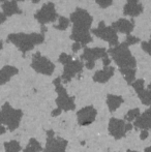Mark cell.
I'll use <instances>...</instances> for the list:
<instances>
[{
  "label": "cell",
  "instance_id": "obj_12",
  "mask_svg": "<svg viewBox=\"0 0 151 152\" xmlns=\"http://www.w3.org/2000/svg\"><path fill=\"white\" fill-rule=\"evenodd\" d=\"M97 116V111L94 107L88 106L82 108L77 112V118H78V123L82 126H87L89 124L93 123Z\"/></svg>",
  "mask_w": 151,
  "mask_h": 152
},
{
  "label": "cell",
  "instance_id": "obj_9",
  "mask_svg": "<svg viewBox=\"0 0 151 152\" xmlns=\"http://www.w3.org/2000/svg\"><path fill=\"white\" fill-rule=\"evenodd\" d=\"M67 141L60 137H55L53 130L47 132V143L42 152H66Z\"/></svg>",
  "mask_w": 151,
  "mask_h": 152
},
{
  "label": "cell",
  "instance_id": "obj_15",
  "mask_svg": "<svg viewBox=\"0 0 151 152\" xmlns=\"http://www.w3.org/2000/svg\"><path fill=\"white\" fill-rule=\"evenodd\" d=\"M142 12H143V5L139 0H127L123 8V14L125 16L138 17Z\"/></svg>",
  "mask_w": 151,
  "mask_h": 152
},
{
  "label": "cell",
  "instance_id": "obj_36",
  "mask_svg": "<svg viewBox=\"0 0 151 152\" xmlns=\"http://www.w3.org/2000/svg\"><path fill=\"white\" fill-rule=\"evenodd\" d=\"M6 21V17L3 15V12H0V24L4 23Z\"/></svg>",
  "mask_w": 151,
  "mask_h": 152
},
{
  "label": "cell",
  "instance_id": "obj_37",
  "mask_svg": "<svg viewBox=\"0 0 151 152\" xmlns=\"http://www.w3.org/2000/svg\"><path fill=\"white\" fill-rule=\"evenodd\" d=\"M6 132V128L3 125H0V134H3Z\"/></svg>",
  "mask_w": 151,
  "mask_h": 152
},
{
  "label": "cell",
  "instance_id": "obj_3",
  "mask_svg": "<svg viewBox=\"0 0 151 152\" xmlns=\"http://www.w3.org/2000/svg\"><path fill=\"white\" fill-rule=\"evenodd\" d=\"M22 117V110L14 109L8 102H5L0 109V125H6L9 132H14L19 127Z\"/></svg>",
  "mask_w": 151,
  "mask_h": 152
},
{
  "label": "cell",
  "instance_id": "obj_33",
  "mask_svg": "<svg viewBox=\"0 0 151 152\" xmlns=\"http://www.w3.org/2000/svg\"><path fill=\"white\" fill-rule=\"evenodd\" d=\"M103 63H104V66H109L110 65V63H111V59L109 58V56L103 58Z\"/></svg>",
  "mask_w": 151,
  "mask_h": 152
},
{
  "label": "cell",
  "instance_id": "obj_16",
  "mask_svg": "<svg viewBox=\"0 0 151 152\" xmlns=\"http://www.w3.org/2000/svg\"><path fill=\"white\" fill-rule=\"evenodd\" d=\"M136 128H139L142 130H148L151 128V111L147 109L143 114H140V116L133 121V125Z\"/></svg>",
  "mask_w": 151,
  "mask_h": 152
},
{
  "label": "cell",
  "instance_id": "obj_24",
  "mask_svg": "<svg viewBox=\"0 0 151 152\" xmlns=\"http://www.w3.org/2000/svg\"><path fill=\"white\" fill-rule=\"evenodd\" d=\"M120 72L124 77L128 85H131L136 79V68H120Z\"/></svg>",
  "mask_w": 151,
  "mask_h": 152
},
{
  "label": "cell",
  "instance_id": "obj_31",
  "mask_svg": "<svg viewBox=\"0 0 151 152\" xmlns=\"http://www.w3.org/2000/svg\"><path fill=\"white\" fill-rule=\"evenodd\" d=\"M142 49L145 51L147 54H150V45L148 42H142Z\"/></svg>",
  "mask_w": 151,
  "mask_h": 152
},
{
  "label": "cell",
  "instance_id": "obj_20",
  "mask_svg": "<svg viewBox=\"0 0 151 152\" xmlns=\"http://www.w3.org/2000/svg\"><path fill=\"white\" fill-rule=\"evenodd\" d=\"M71 38L74 39L76 42H79L81 46L85 47L87 44L92 42V36L90 34V31L86 32H71Z\"/></svg>",
  "mask_w": 151,
  "mask_h": 152
},
{
  "label": "cell",
  "instance_id": "obj_30",
  "mask_svg": "<svg viewBox=\"0 0 151 152\" xmlns=\"http://www.w3.org/2000/svg\"><path fill=\"white\" fill-rule=\"evenodd\" d=\"M113 1L114 0H95V2H96L101 8H106V7H108V6H110L113 3Z\"/></svg>",
  "mask_w": 151,
  "mask_h": 152
},
{
  "label": "cell",
  "instance_id": "obj_18",
  "mask_svg": "<svg viewBox=\"0 0 151 152\" xmlns=\"http://www.w3.org/2000/svg\"><path fill=\"white\" fill-rule=\"evenodd\" d=\"M114 72H115V68L113 66H110V65L105 66L104 69L97 70L95 72L94 76H93V81L96 83H101V84L107 83L113 77Z\"/></svg>",
  "mask_w": 151,
  "mask_h": 152
},
{
  "label": "cell",
  "instance_id": "obj_29",
  "mask_svg": "<svg viewBox=\"0 0 151 152\" xmlns=\"http://www.w3.org/2000/svg\"><path fill=\"white\" fill-rule=\"evenodd\" d=\"M140 42V39L138 37H135V36H131V34L129 35L126 36V40H125V44L127 45V46H133V45L135 44H138V42Z\"/></svg>",
  "mask_w": 151,
  "mask_h": 152
},
{
  "label": "cell",
  "instance_id": "obj_8",
  "mask_svg": "<svg viewBox=\"0 0 151 152\" xmlns=\"http://www.w3.org/2000/svg\"><path fill=\"white\" fill-rule=\"evenodd\" d=\"M108 56V52L106 51L105 48H86L84 47V52H83L81 59L85 60V66L87 69H92L95 65V61L97 59H103Z\"/></svg>",
  "mask_w": 151,
  "mask_h": 152
},
{
  "label": "cell",
  "instance_id": "obj_27",
  "mask_svg": "<svg viewBox=\"0 0 151 152\" xmlns=\"http://www.w3.org/2000/svg\"><path fill=\"white\" fill-rule=\"evenodd\" d=\"M69 20L65 17H59L58 19V24L54 25L55 29H58V30H65V29L69 27Z\"/></svg>",
  "mask_w": 151,
  "mask_h": 152
},
{
  "label": "cell",
  "instance_id": "obj_17",
  "mask_svg": "<svg viewBox=\"0 0 151 152\" xmlns=\"http://www.w3.org/2000/svg\"><path fill=\"white\" fill-rule=\"evenodd\" d=\"M133 27H135V24L133 21L126 20V19H119L118 21L112 24V28L116 32L119 31L121 33L127 34V35H129L131 32L133 30Z\"/></svg>",
  "mask_w": 151,
  "mask_h": 152
},
{
  "label": "cell",
  "instance_id": "obj_23",
  "mask_svg": "<svg viewBox=\"0 0 151 152\" xmlns=\"http://www.w3.org/2000/svg\"><path fill=\"white\" fill-rule=\"evenodd\" d=\"M42 147L40 145V143L37 140H35L34 138H31L29 140L27 146L25 147V149L23 150V152H42Z\"/></svg>",
  "mask_w": 151,
  "mask_h": 152
},
{
  "label": "cell",
  "instance_id": "obj_22",
  "mask_svg": "<svg viewBox=\"0 0 151 152\" xmlns=\"http://www.w3.org/2000/svg\"><path fill=\"white\" fill-rule=\"evenodd\" d=\"M124 99L120 95H114V94H108L107 95V104L110 112H115L121 104H123Z\"/></svg>",
  "mask_w": 151,
  "mask_h": 152
},
{
  "label": "cell",
  "instance_id": "obj_38",
  "mask_svg": "<svg viewBox=\"0 0 151 152\" xmlns=\"http://www.w3.org/2000/svg\"><path fill=\"white\" fill-rule=\"evenodd\" d=\"M144 152H151V147H147V148L144 150Z\"/></svg>",
  "mask_w": 151,
  "mask_h": 152
},
{
  "label": "cell",
  "instance_id": "obj_25",
  "mask_svg": "<svg viewBox=\"0 0 151 152\" xmlns=\"http://www.w3.org/2000/svg\"><path fill=\"white\" fill-rule=\"evenodd\" d=\"M4 149L5 152H21L22 147L18 141H9L4 143Z\"/></svg>",
  "mask_w": 151,
  "mask_h": 152
},
{
  "label": "cell",
  "instance_id": "obj_4",
  "mask_svg": "<svg viewBox=\"0 0 151 152\" xmlns=\"http://www.w3.org/2000/svg\"><path fill=\"white\" fill-rule=\"evenodd\" d=\"M53 83H54L55 89H56L57 95H58L56 98L57 109H59L60 111H66V112L67 111L75 110L76 109L75 97L69 95L66 89L61 84V79L56 78Z\"/></svg>",
  "mask_w": 151,
  "mask_h": 152
},
{
  "label": "cell",
  "instance_id": "obj_35",
  "mask_svg": "<svg viewBox=\"0 0 151 152\" xmlns=\"http://www.w3.org/2000/svg\"><path fill=\"white\" fill-rule=\"evenodd\" d=\"M60 114H61V111L59 110V109H55V110L52 111V116L53 117H56V116H58V115H60Z\"/></svg>",
  "mask_w": 151,
  "mask_h": 152
},
{
  "label": "cell",
  "instance_id": "obj_42",
  "mask_svg": "<svg viewBox=\"0 0 151 152\" xmlns=\"http://www.w3.org/2000/svg\"><path fill=\"white\" fill-rule=\"evenodd\" d=\"M14 1H16V2H17V1H24V0H14Z\"/></svg>",
  "mask_w": 151,
  "mask_h": 152
},
{
  "label": "cell",
  "instance_id": "obj_5",
  "mask_svg": "<svg viewBox=\"0 0 151 152\" xmlns=\"http://www.w3.org/2000/svg\"><path fill=\"white\" fill-rule=\"evenodd\" d=\"M71 21L74 24L73 32H86L90 30L93 19L87 10L77 8L71 15Z\"/></svg>",
  "mask_w": 151,
  "mask_h": 152
},
{
  "label": "cell",
  "instance_id": "obj_19",
  "mask_svg": "<svg viewBox=\"0 0 151 152\" xmlns=\"http://www.w3.org/2000/svg\"><path fill=\"white\" fill-rule=\"evenodd\" d=\"M19 72L18 68L15 66L5 65L0 69V85H4L10 80L14 76Z\"/></svg>",
  "mask_w": 151,
  "mask_h": 152
},
{
  "label": "cell",
  "instance_id": "obj_40",
  "mask_svg": "<svg viewBox=\"0 0 151 152\" xmlns=\"http://www.w3.org/2000/svg\"><path fill=\"white\" fill-rule=\"evenodd\" d=\"M31 1H32L33 3H38V2H39V0H31Z\"/></svg>",
  "mask_w": 151,
  "mask_h": 152
},
{
  "label": "cell",
  "instance_id": "obj_2",
  "mask_svg": "<svg viewBox=\"0 0 151 152\" xmlns=\"http://www.w3.org/2000/svg\"><path fill=\"white\" fill-rule=\"evenodd\" d=\"M109 53L120 68H136L137 66V60L131 55L128 46L125 42L117 45L115 48L110 49Z\"/></svg>",
  "mask_w": 151,
  "mask_h": 152
},
{
  "label": "cell",
  "instance_id": "obj_10",
  "mask_svg": "<svg viewBox=\"0 0 151 152\" xmlns=\"http://www.w3.org/2000/svg\"><path fill=\"white\" fill-rule=\"evenodd\" d=\"M91 32H92L95 36L106 40V42H108L110 44V46L116 47L117 45H118V35H117V32L115 31L112 27L106 26V24L104 22L99 23L98 27L95 29H92Z\"/></svg>",
  "mask_w": 151,
  "mask_h": 152
},
{
  "label": "cell",
  "instance_id": "obj_1",
  "mask_svg": "<svg viewBox=\"0 0 151 152\" xmlns=\"http://www.w3.org/2000/svg\"><path fill=\"white\" fill-rule=\"evenodd\" d=\"M44 40V34L39 33H12L7 36V42L14 44L23 54L32 50L36 45L42 44Z\"/></svg>",
  "mask_w": 151,
  "mask_h": 152
},
{
  "label": "cell",
  "instance_id": "obj_28",
  "mask_svg": "<svg viewBox=\"0 0 151 152\" xmlns=\"http://www.w3.org/2000/svg\"><path fill=\"white\" fill-rule=\"evenodd\" d=\"M71 60H73V57H71V55L65 54V53H62V54L59 56V59H58V61L60 62V63H62L63 65L69 63V62H71Z\"/></svg>",
  "mask_w": 151,
  "mask_h": 152
},
{
  "label": "cell",
  "instance_id": "obj_39",
  "mask_svg": "<svg viewBox=\"0 0 151 152\" xmlns=\"http://www.w3.org/2000/svg\"><path fill=\"white\" fill-rule=\"evenodd\" d=\"M2 47H3V44H2V42L0 40V51L2 50Z\"/></svg>",
  "mask_w": 151,
  "mask_h": 152
},
{
  "label": "cell",
  "instance_id": "obj_6",
  "mask_svg": "<svg viewBox=\"0 0 151 152\" xmlns=\"http://www.w3.org/2000/svg\"><path fill=\"white\" fill-rule=\"evenodd\" d=\"M31 67L38 74L46 75V76H52V74L55 70L54 63L47 57L42 56L40 53H36L33 55L32 61H31Z\"/></svg>",
  "mask_w": 151,
  "mask_h": 152
},
{
  "label": "cell",
  "instance_id": "obj_41",
  "mask_svg": "<svg viewBox=\"0 0 151 152\" xmlns=\"http://www.w3.org/2000/svg\"><path fill=\"white\" fill-rule=\"evenodd\" d=\"M126 152H138V151H133V150H127Z\"/></svg>",
  "mask_w": 151,
  "mask_h": 152
},
{
  "label": "cell",
  "instance_id": "obj_34",
  "mask_svg": "<svg viewBox=\"0 0 151 152\" xmlns=\"http://www.w3.org/2000/svg\"><path fill=\"white\" fill-rule=\"evenodd\" d=\"M80 48H81V45L79 44V42H75V44L73 45V51L74 52H78L79 50H80Z\"/></svg>",
  "mask_w": 151,
  "mask_h": 152
},
{
  "label": "cell",
  "instance_id": "obj_7",
  "mask_svg": "<svg viewBox=\"0 0 151 152\" xmlns=\"http://www.w3.org/2000/svg\"><path fill=\"white\" fill-rule=\"evenodd\" d=\"M133 124L126 123L122 119H117V118H111L109 121V126L108 129L109 132L115 140H120L126 134L127 132L133 129Z\"/></svg>",
  "mask_w": 151,
  "mask_h": 152
},
{
  "label": "cell",
  "instance_id": "obj_14",
  "mask_svg": "<svg viewBox=\"0 0 151 152\" xmlns=\"http://www.w3.org/2000/svg\"><path fill=\"white\" fill-rule=\"evenodd\" d=\"M131 86L133 87V89L137 92L138 96H139L140 100L142 102V104L145 106H150L151 104V93L150 89L145 88V81L143 79H139L133 82Z\"/></svg>",
  "mask_w": 151,
  "mask_h": 152
},
{
  "label": "cell",
  "instance_id": "obj_26",
  "mask_svg": "<svg viewBox=\"0 0 151 152\" xmlns=\"http://www.w3.org/2000/svg\"><path fill=\"white\" fill-rule=\"evenodd\" d=\"M141 112H140V109L139 108H135V109H131L127 112V114L125 115V120H127L128 122L131 121H135L138 117L140 116Z\"/></svg>",
  "mask_w": 151,
  "mask_h": 152
},
{
  "label": "cell",
  "instance_id": "obj_32",
  "mask_svg": "<svg viewBox=\"0 0 151 152\" xmlns=\"http://www.w3.org/2000/svg\"><path fill=\"white\" fill-rule=\"evenodd\" d=\"M149 136V132L148 130H142L141 132V134H140V139L141 140H146Z\"/></svg>",
  "mask_w": 151,
  "mask_h": 152
},
{
  "label": "cell",
  "instance_id": "obj_13",
  "mask_svg": "<svg viewBox=\"0 0 151 152\" xmlns=\"http://www.w3.org/2000/svg\"><path fill=\"white\" fill-rule=\"evenodd\" d=\"M84 63L80 60H71L69 63L65 64L63 68V74L61 79L64 83H69L74 77H76L77 74H80L83 70Z\"/></svg>",
  "mask_w": 151,
  "mask_h": 152
},
{
  "label": "cell",
  "instance_id": "obj_21",
  "mask_svg": "<svg viewBox=\"0 0 151 152\" xmlns=\"http://www.w3.org/2000/svg\"><path fill=\"white\" fill-rule=\"evenodd\" d=\"M2 10H3V15L5 17H10L15 14H22V10L19 8L17 2L14 0L4 1V3L2 4Z\"/></svg>",
  "mask_w": 151,
  "mask_h": 152
},
{
  "label": "cell",
  "instance_id": "obj_11",
  "mask_svg": "<svg viewBox=\"0 0 151 152\" xmlns=\"http://www.w3.org/2000/svg\"><path fill=\"white\" fill-rule=\"evenodd\" d=\"M34 18L38 21V23H40L42 26H44L47 23L56 21V19L58 18V15L55 10V5L52 2L44 4V6L39 10H37V12L34 15Z\"/></svg>",
  "mask_w": 151,
  "mask_h": 152
}]
</instances>
